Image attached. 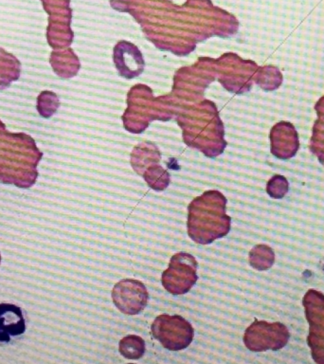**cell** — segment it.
<instances>
[{"label": "cell", "instance_id": "obj_1", "mask_svg": "<svg viewBox=\"0 0 324 364\" xmlns=\"http://www.w3.org/2000/svg\"><path fill=\"white\" fill-rule=\"evenodd\" d=\"M227 198L219 191H207L188 206V235L195 243L212 244L227 235L232 218L226 213Z\"/></svg>", "mask_w": 324, "mask_h": 364}, {"label": "cell", "instance_id": "obj_4", "mask_svg": "<svg viewBox=\"0 0 324 364\" xmlns=\"http://www.w3.org/2000/svg\"><path fill=\"white\" fill-rule=\"evenodd\" d=\"M288 338V331L284 324L255 320L247 327L243 340L250 351L263 352L269 349H281L286 346Z\"/></svg>", "mask_w": 324, "mask_h": 364}, {"label": "cell", "instance_id": "obj_11", "mask_svg": "<svg viewBox=\"0 0 324 364\" xmlns=\"http://www.w3.org/2000/svg\"><path fill=\"white\" fill-rule=\"evenodd\" d=\"M144 179L150 188L156 191H163L166 189L170 183V175L163 168L152 166L145 172Z\"/></svg>", "mask_w": 324, "mask_h": 364}, {"label": "cell", "instance_id": "obj_5", "mask_svg": "<svg viewBox=\"0 0 324 364\" xmlns=\"http://www.w3.org/2000/svg\"><path fill=\"white\" fill-rule=\"evenodd\" d=\"M112 300L117 309L126 315H138L149 301V293L144 283L133 279H124L114 286Z\"/></svg>", "mask_w": 324, "mask_h": 364}, {"label": "cell", "instance_id": "obj_10", "mask_svg": "<svg viewBox=\"0 0 324 364\" xmlns=\"http://www.w3.org/2000/svg\"><path fill=\"white\" fill-rule=\"evenodd\" d=\"M275 255L271 247L266 245H258L249 252L250 266L258 270H266L274 263Z\"/></svg>", "mask_w": 324, "mask_h": 364}, {"label": "cell", "instance_id": "obj_2", "mask_svg": "<svg viewBox=\"0 0 324 364\" xmlns=\"http://www.w3.org/2000/svg\"><path fill=\"white\" fill-rule=\"evenodd\" d=\"M153 338L170 351H180L192 343L195 329L192 324L179 315L158 316L151 326Z\"/></svg>", "mask_w": 324, "mask_h": 364}, {"label": "cell", "instance_id": "obj_12", "mask_svg": "<svg viewBox=\"0 0 324 364\" xmlns=\"http://www.w3.org/2000/svg\"><path fill=\"white\" fill-rule=\"evenodd\" d=\"M261 80L259 84L266 90H275L283 82V75L277 68L267 65L261 70Z\"/></svg>", "mask_w": 324, "mask_h": 364}, {"label": "cell", "instance_id": "obj_6", "mask_svg": "<svg viewBox=\"0 0 324 364\" xmlns=\"http://www.w3.org/2000/svg\"><path fill=\"white\" fill-rule=\"evenodd\" d=\"M26 331L27 315L25 310L14 304H0V346L21 340Z\"/></svg>", "mask_w": 324, "mask_h": 364}, {"label": "cell", "instance_id": "obj_7", "mask_svg": "<svg viewBox=\"0 0 324 364\" xmlns=\"http://www.w3.org/2000/svg\"><path fill=\"white\" fill-rule=\"evenodd\" d=\"M271 153L279 159H287L297 154L300 141L294 125L289 122L276 124L270 132Z\"/></svg>", "mask_w": 324, "mask_h": 364}, {"label": "cell", "instance_id": "obj_14", "mask_svg": "<svg viewBox=\"0 0 324 364\" xmlns=\"http://www.w3.org/2000/svg\"><path fill=\"white\" fill-rule=\"evenodd\" d=\"M288 191V182L283 176H273L266 186V192L273 198H281Z\"/></svg>", "mask_w": 324, "mask_h": 364}, {"label": "cell", "instance_id": "obj_13", "mask_svg": "<svg viewBox=\"0 0 324 364\" xmlns=\"http://www.w3.org/2000/svg\"><path fill=\"white\" fill-rule=\"evenodd\" d=\"M159 161V153L156 150L146 149V148H138L132 155V165L134 169L139 173H142V169L147 162Z\"/></svg>", "mask_w": 324, "mask_h": 364}, {"label": "cell", "instance_id": "obj_8", "mask_svg": "<svg viewBox=\"0 0 324 364\" xmlns=\"http://www.w3.org/2000/svg\"><path fill=\"white\" fill-rule=\"evenodd\" d=\"M315 109L318 118L313 127L310 149L320 159L321 164H324V96L318 100Z\"/></svg>", "mask_w": 324, "mask_h": 364}, {"label": "cell", "instance_id": "obj_3", "mask_svg": "<svg viewBox=\"0 0 324 364\" xmlns=\"http://www.w3.org/2000/svg\"><path fill=\"white\" fill-rule=\"evenodd\" d=\"M198 261L192 255L176 253L171 258L168 269L162 273V286L171 294H186L198 280Z\"/></svg>", "mask_w": 324, "mask_h": 364}, {"label": "cell", "instance_id": "obj_9", "mask_svg": "<svg viewBox=\"0 0 324 364\" xmlns=\"http://www.w3.org/2000/svg\"><path fill=\"white\" fill-rule=\"evenodd\" d=\"M145 349L144 338L136 335H128L119 343V353L127 360H139L144 357Z\"/></svg>", "mask_w": 324, "mask_h": 364}]
</instances>
